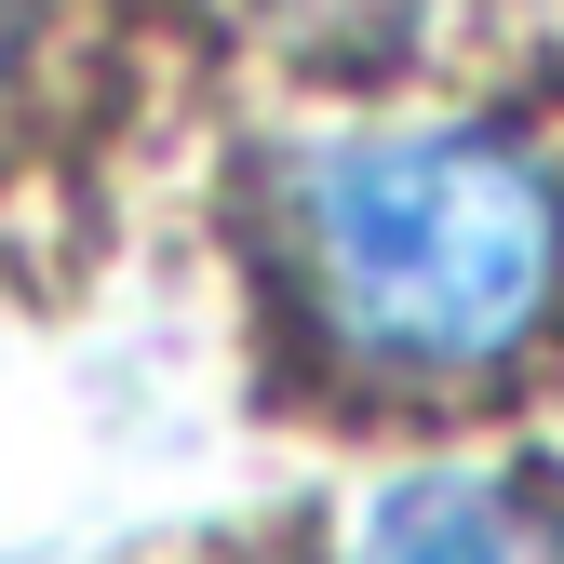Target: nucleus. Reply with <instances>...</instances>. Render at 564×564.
<instances>
[{"instance_id":"nucleus-3","label":"nucleus","mask_w":564,"mask_h":564,"mask_svg":"<svg viewBox=\"0 0 564 564\" xmlns=\"http://www.w3.org/2000/svg\"><path fill=\"white\" fill-rule=\"evenodd\" d=\"M28 41H41V0H0V95L28 82Z\"/></svg>"},{"instance_id":"nucleus-2","label":"nucleus","mask_w":564,"mask_h":564,"mask_svg":"<svg viewBox=\"0 0 564 564\" xmlns=\"http://www.w3.org/2000/svg\"><path fill=\"white\" fill-rule=\"evenodd\" d=\"M336 564H564V498L524 470H403L349 511Z\"/></svg>"},{"instance_id":"nucleus-1","label":"nucleus","mask_w":564,"mask_h":564,"mask_svg":"<svg viewBox=\"0 0 564 564\" xmlns=\"http://www.w3.org/2000/svg\"><path fill=\"white\" fill-rule=\"evenodd\" d=\"M310 349L364 390H484L564 323V162L511 121H364L269 175Z\"/></svg>"}]
</instances>
